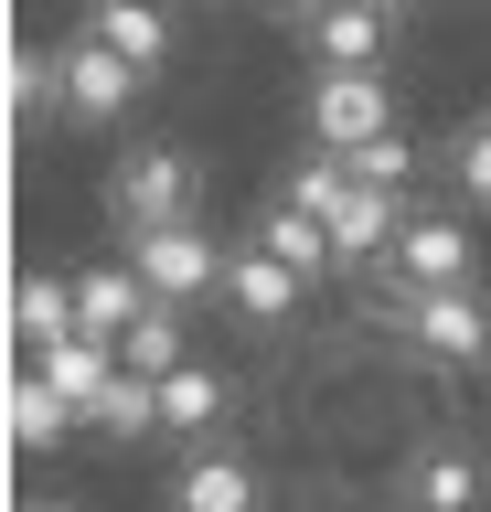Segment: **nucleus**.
Listing matches in <instances>:
<instances>
[{
    "mask_svg": "<svg viewBox=\"0 0 491 512\" xmlns=\"http://www.w3.org/2000/svg\"><path fill=\"white\" fill-rule=\"evenodd\" d=\"M193 160L171 150V139H129V150L107 160V214L118 235H161V224H193Z\"/></svg>",
    "mask_w": 491,
    "mask_h": 512,
    "instance_id": "obj_1",
    "label": "nucleus"
},
{
    "mask_svg": "<svg viewBox=\"0 0 491 512\" xmlns=\"http://www.w3.org/2000/svg\"><path fill=\"white\" fill-rule=\"evenodd\" d=\"M395 139V86L385 64H342V75H310V150H374Z\"/></svg>",
    "mask_w": 491,
    "mask_h": 512,
    "instance_id": "obj_2",
    "label": "nucleus"
},
{
    "mask_svg": "<svg viewBox=\"0 0 491 512\" xmlns=\"http://www.w3.org/2000/svg\"><path fill=\"white\" fill-rule=\"evenodd\" d=\"M385 320L417 352H438V363H491V299L481 288H406V299H385Z\"/></svg>",
    "mask_w": 491,
    "mask_h": 512,
    "instance_id": "obj_3",
    "label": "nucleus"
},
{
    "mask_svg": "<svg viewBox=\"0 0 491 512\" xmlns=\"http://www.w3.org/2000/svg\"><path fill=\"white\" fill-rule=\"evenodd\" d=\"M491 502V459L470 438H427L406 448V470H395V512H481Z\"/></svg>",
    "mask_w": 491,
    "mask_h": 512,
    "instance_id": "obj_4",
    "label": "nucleus"
},
{
    "mask_svg": "<svg viewBox=\"0 0 491 512\" xmlns=\"http://www.w3.org/2000/svg\"><path fill=\"white\" fill-rule=\"evenodd\" d=\"M129 267L150 278V299H203V288H225V246H214V224H161V235H129Z\"/></svg>",
    "mask_w": 491,
    "mask_h": 512,
    "instance_id": "obj_5",
    "label": "nucleus"
},
{
    "mask_svg": "<svg viewBox=\"0 0 491 512\" xmlns=\"http://www.w3.org/2000/svg\"><path fill=\"white\" fill-rule=\"evenodd\" d=\"M470 224L459 214H406V235H395V256H385V299H406V288H481L470 278Z\"/></svg>",
    "mask_w": 491,
    "mask_h": 512,
    "instance_id": "obj_6",
    "label": "nucleus"
},
{
    "mask_svg": "<svg viewBox=\"0 0 491 512\" xmlns=\"http://www.w3.org/2000/svg\"><path fill=\"white\" fill-rule=\"evenodd\" d=\"M257 502H267V480H257V459H246V448L203 438V448H182V459H171V512H257Z\"/></svg>",
    "mask_w": 491,
    "mask_h": 512,
    "instance_id": "obj_7",
    "label": "nucleus"
},
{
    "mask_svg": "<svg viewBox=\"0 0 491 512\" xmlns=\"http://www.w3.org/2000/svg\"><path fill=\"white\" fill-rule=\"evenodd\" d=\"M54 75H65V107H75V118H129V96H139V64H118L97 32H75L65 54H54Z\"/></svg>",
    "mask_w": 491,
    "mask_h": 512,
    "instance_id": "obj_8",
    "label": "nucleus"
},
{
    "mask_svg": "<svg viewBox=\"0 0 491 512\" xmlns=\"http://www.w3.org/2000/svg\"><path fill=\"white\" fill-rule=\"evenodd\" d=\"M299 288H310V278H299L289 256H267L257 235H246V246H225V299H235L246 320H289V310H299Z\"/></svg>",
    "mask_w": 491,
    "mask_h": 512,
    "instance_id": "obj_9",
    "label": "nucleus"
},
{
    "mask_svg": "<svg viewBox=\"0 0 491 512\" xmlns=\"http://www.w3.org/2000/svg\"><path fill=\"white\" fill-rule=\"evenodd\" d=\"M75 310H86V331H97V342H129L139 310H150V278H139L129 256H107V267H75Z\"/></svg>",
    "mask_w": 491,
    "mask_h": 512,
    "instance_id": "obj_10",
    "label": "nucleus"
},
{
    "mask_svg": "<svg viewBox=\"0 0 491 512\" xmlns=\"http://www.w3.org/2000/svg\"><path fill=\"white\" fill-rule=\"evenodd\" d=\"M299 22H310L321 75H342V64H385V11H363V0H310Z\"/></svg>",
    "mask_w": 491,
    "mask_h": 512,
    "instance_id": "obj_11",
    "label": "nucleus"
},
{
    "mask_svg": "<svg viewBox=\"0 0 491 512\" xmlns=\"http://www.w3.org/2000/svg\"><path fill=\"white\" fill-rule=\"evenodd\" d=\"M86 32H97L118 64H139V75H161V64H171V11H161V0H97Z\"/></svg>",
    "mask_w": 491,
    "mask_h": 512,
    "instance_id": "obj_12",
    "label": "nucleus"
},
{
    "mask_svg": "<svg viewBox=\"0 0 491 512\" xmlns=\"http://www.w3.org/2000/svg\"><path fill=\"white\" fill-rule=\"evenodd\" d=\"M43 363V384H54V395H65L75 416H97V395L118 374H129V363H118V342H97V331H75V342H54V352H33Z\"/></svg>",
    "mask_w": 491,
    "mask_h": 512,
    "instance_id": "obj_13",
    "label": "nucleus"
},
{
    "mask_svg": "<svg viewBox=\"0 0 491 512\" xmlns=\"http://www.w3.org/2000/svg\"><path fill=\"white\" fill-rule=\"evenodd\" d=\"M11 320H22V342H33V352L75 342V331H86V310H75V278H65V267H22V288H11Z\"/></svg>",
    "mask_w": 491,
    "mask_h": 512,
    "instance_id": "obj_14",
    "label": "nucleus"
},
{
    "mask_svg": "<svg viewBox=\"0 0 491 512\" xmlns=\"http://www.w3.org/2000/svg\"><path fill=\"white\" fill-rule=\"evenodd\" d=\"M75 427H86V416H75L65 395L43 384V363L22 352V363H11V438H22V448H54V438H75Z\"/></svg>",
    "mask_w": 491,
    "mask_h": 512,
    "instance_id": "obj_15",
    "label": "nucleus"
},
{
    "mask_svg": "<svg viewBox=\"0 0 491 512\" xmlns=\"http://www.w3.org/2000/svg\"><path fill=\"white\" fill-rule=\"evenodd\" d=\"M214 416H225V374L214 363H182V374H161V427H182V438H214Z\"/></svg>",
    "mask_w": 491,
    "mask_h": 512,
    "instance_id": "obj_16",
    "label": "nucleus"
},
{
    "mask_svg": "<svg viewBox=\"0 0 491 512\" xmlns=\"http://www.w3.org/2000/svg\"><path fill=\"white\" fill-rule=\"evenodd\" d=\"M257 246H267V256H289L299 278H321V267H331V224H321V214H299V203H267V214H257Z\"/></svg>",
    "mask_w": 491,
    "mask_h": 512,
    "instance_id": "obj_17",
    "label": "nucleus"
},
{
    "mask_svg": "<svg viewBox=\"0 0 491 512\" xmlns=\"http://www.w3.org/2000/svg\"><path fill=\"white\" fill-rule=\"evenodd\" d=\"M118 363H129V374H182V363H193V352H182V310H171V299H150V310H139V331L129 342H118Z\"/></svg>",
    "mask_w": 491,
    "mask_h": 512,
    "instance_id": "obj_18",
    "label": "nucleus"
},
{
    "mask_svg": "<svg viewBox=\"0 0 491 512\" xmlns=\"http://www.w3.org/2000/svg\"><path fill=\"white\" fill-rule=\"evenodd\" d=\"M86 427H118V438H150V427H161V384L150 374H118L97 395V416H86Z\"/></svg>",
    "mask_w": 491,
    "mask_h": 512,
    "instance_id": "obj_19",
    "label": "nucleus"
},
{
    "mask_svg": "<svg viewBox=\"0 0 491 512\" xmlns=\"http://www.w3.org/2000/svg\"><path fill=\"white\" fill-rule=\"evenodd\" d=\"M449 182L470 192V203H491V107L449 128Z\"/></svg>",
    "mask_w": 491,
    "mask_h": 512,
    "instance_id": "obj_20",
    "label": "nucleus"
},
{
    "mask_svg": "<svg viewBox=\"0 0 491 512\" xmlns=\"http://www.w3.org/2000/svg\"><path fill=\"white\" fill-rule=\"evenodd\" d=\"M11 107H22V118H43V107H65V75H54V54H33V43H11Z\"/></svg>",
    "mask_w": 491,
    "mask_h": 512,
    "instance_id": "obj_21",
    "label": "nucleus"
},
{
    "mask_svg": "<svg viewBox=\"0 0 491 512\" xmlns=\"http://www.w3.org/2000/svg\"><path fill=\"white\" fill-rule=\"evenodd\" d=\"M342 171H353V192H406V171H417V150H406V128H395V139H374V150H353Z\"/></svg>",
    "mask_w": 491,
    "mask_h": 512,
    "instance_id": "obj_22",
    "label": "nucleus"
},
{
    "mask_svg": "<svg viewBox=\"0 0 491 512\" xmlns=\"http://www.w3.org/2000/svg\"><path fill=\"white\" fill-rule=\"evenodd\" d=\"M363 11H406V0H363Z\"/></svg>",
    "mask_w": 491,
    "mask_h": 512,
    "instance_id": "obj_23",
    "label": "nucleus"
},
{
    "mask_svg": "<svg viewBox=\"0 0 491 512\" xmlns=\"http://www.w3.org/2000/svg\"><path fill=\"white\" fill-rule=\"evenodd\" d=\"M33 512H75V502H33Z\"/></svg>",
    "mask_w": 491,
    "mask_h": 512,
    "instance_id": "obj_24",
    "label": "nucleus"
},
{
    "mask_svg": "<svg viewBox=\"0 0 491 512\" xmlns=\"http://www.w3.org/2000/svg\"><path fill=\"white\" fill-rule=\"evenodd\" d=\"M278 11H299V0H278Z\"/></svg>",
    "mask_w": 491,
    "mask_h": 512,
    "instance_id": "obj_25",
    "label": "nucleus"
}]
</instances>
